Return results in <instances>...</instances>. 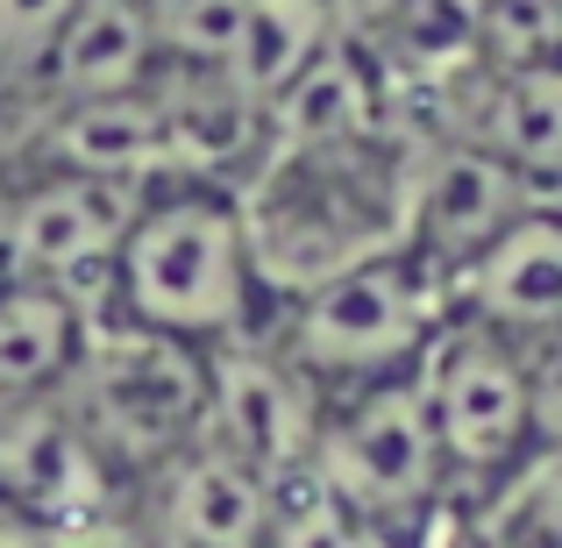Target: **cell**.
<instances>
[{
  "label": "cell",
  "instance_id": "6da1fadb",
  "mask_svg": "<svg viewBox=\"0 0 562 548\" xmlns=\"http://www.w3.org/2000/svg\"><path fill=\"white\" fill-rule=\"evenodd\" d=\"M114 321H136L150 335L192 349H221L235 335H257L263 321V278L249 257V228L228 186L171 179L150 186L136 206L122 249H114Z\"/></svg>",
  "mask_w": 562,
  "mask_h": 548
},
{
  "label": "cell",
  "instance_id": "7a4b0ae2",
  "mask_svg": "<svg viewBox=\"0 0 562 548\" xmlns=\"http://www.w3.org/2000/svg\"><path fill=\"white\" fill-rule=\"evenodd\" d=\"M271 306L278 314L263 321V335L285 349L292 370L321 399L357 392V384H378V378H406L420 364V349L441 335V321L456 314L449 271L413 257L406 243L342 264L321 286L271 300Z\"/></svg>",
  "mask_w": 562,
  "mask_h": 548
},
{
  "label": "cell",
  "instance_id": "3957f363",
  "mask_svg": "<svg viewBox=\"0 0 562 548\" xmlns=\"http://www.w3.org/2000/svg\"><path fill=\"white\" fill-rule=\"evenodd\" d=\"M57 406L79 421L100 463L122 484H150L171 456L200 441L206 421V349L150 335L136 321H93L79 364L57 384Z\"/></svg>",
  "mask_w": 562,
  "mask_h": 548
},
{
  "label": "cell",
  "instance_id": "277c9868",
  "mask_svg": "<svg viewBox=\"0 0 562 548\" xmlns=\"http://www.w3.org/2000/svg\"><path fill=\"white\" fill-rule=\"evenodd\" d=\"M306 470L384 548L392 541L420 548V535L456 506V484H449V463H441V441L420 406L413 370L321 399V435H314V463Z\"/></svg>",
  "mask_w": 562,
  "mask_h": 548
},
{
  "label": "cell",
  "instance_id": "5b68a950",
  "mask_svg": "<svg viewBox=\"0 0 562 548\" xmlns=\"http://www.w3.org/2000/svg\"><path fill=\"white\" fill-rule=\"evenodd\" d=\"M413 384H420V406L435 421L456 499H484L535 456L527 357L513 335L484 328L470 314H449L441 335L420 349V364H413Z\"/></svg>",
  "mask_w": 562,
  "mask_h": 548
},
{
  "label": "cell",
  "instance_id": "8992f818",
  "mask_svg": "<svg viewBox=\"0 0 562 548\" xmlns=\"http://www.w3.org/2000/svg\"><path fill=\"white\" fill-rule=\"evenodd\" d=\"M150 186L86 179V171H29L8 179V264L14 278H43L93 321L114 314V249H122Z\"/></svg>",
  "mask_w": 562,
  "mask_h": 548
},
{
  "label": "cell",
  "instance_id": "52a82bcc",
  "mask_svg": "<svg viewBox=\"0 0 562 548\" xmlns=\"http://www.w3.org/2000/svg\"><path fill=\"white\" fill-rule=\"evenodd\" d=\"M314 435H321V392L292 370V357L263 328L206 349V421H200L206 449L235 456L263 484H278L314 463Z\"/></svg>",
  "mask_w": 562,
  "mask_h": 548
},
{
  "label": "cell",
  "instance_id": "ba28073f",
  "mask_svg": "<svg viewBox=\"0 0 562 548\" xmlns=\"http://www.w3.org/2000/svg\"><path fill=\"white\" fill-rule=\"evenodd\" d=\"M0 513L43 535H71V527L122 513V478L100 463V449L57 406V392L0 413Z\"/></svg>",
  "mask_w": 562,
  "mask_h": 548
},
{
  "label": "cell",
  "instance_id": "9c48e42d",
  "mask_svg": "<svg viewBox=\"0 0 562 548\" xmlns=\"http://www.w3.org/2000/svg\"><path fill=\"white\" fill-rule=\"evenodd\" d=\"M527 206H541V200L520 186V171H506L470 136L427 143L406 171V228H398V243L456 278L513 214H527Z\"/></svg>",
  "mask_w": 562,
  "mask_h": 548
},
{
  "label": "cell",
  "instance_id": "30bf717a",
  "mask_svg": "<svg viewBox=\"0 0 562 548\" xmlns=\"http://www.w3.org/2000/svg\"><path fill=\"white\" fill-rule=\"evenodd\" d=\"M456 314L484 321V328L513 335V343H541L562 328V206H527L513 214L463 271L449 278Z\"/></svg>",
  "mask_w": 562,
  "mask_h": 548
},
{
  "label": "cell",
  "instance_id": "8fae6325",
  "mask_svg": "<svg viewBox=\"0 0 562 548\" xmlns=\"http://www.w3.org/2000/svg\"><path fill=\"white\" fill-rule=\"evenodd\" d=\"M150 79H157V36H150L143 0H79L14 114L29 122V114L79 108V100H114V93L150 86Z\"/></svg>",
  "mask_w": 562,
  "mask_h": 548
},
{
  "label": "cell",
  "instance_id": "7c38bea8",
  "mask_svg": "<svg viewBox=\"0 0 562 548\" xmlns=\"http://www.w3.org/2000/svg\"><path fill=\"white\" fill-rule=\"evenodd\" d=\"M86 314L43 278H8L0 286V413L36 406L65 384V370L79 364Z\"/></svg>",
  "mask_w": 562,
  "mask_h": 548
},
{
  "label": "cell",
  "instance_id": "4fadbf2b",
  "mask_svg": "<svg viewBox=\"0 0 562 548\" xmlns=\"http://www.w3.org/2000/svg\"><path fill=\"white\" fill-rule=\"evenodd\" d=\"M143 14L157 36V71H221L243 43L249 0H143Z\"/></svg>",
  "mask_w": 562,
  "mask_h": 548
},
{
  "label": "cell",
  "instance_id": "5bb4252c",
  "mask_svg": "<svg viewBox=\"0 0 562 548\" xmlns=\"http://www.w3.org/2000/svg\"><path fill=\"white\" fill-rule=\"evenodd\" d=\"M263 548H384L357 513H342L321 492L314 470H292L271 484V521H263Z\"/></svg>",
  "mask_w": 562,
  "mask_h": 548
},
{
  "label": "cell",
  "instance_id": "9a60e30c",
  "mask_svg": "<svg viewBox=\"0 0 562 548\" xmlns=\"http://www.w3.org/2000/svg\"><path fill=\"white\" fill-rule=\"evenodd\" d=\"M71 8L79 0H0V122L29 100V86H36Z\"/></svg>",
  "mask_w": 562,
  "mask_h": 548
},
{
  "label": "cell",
  "instance_id": "2e32d148",
  "mask_svg": "<svg viewBox=\"0 0 562 548\" xmlns=\"http://www.w3.org/2000/svg\"><path fill=\"white\" fill-rule=\"evenodd\" d=\"M527 357V421H535V449H562V328L541 343H520Z\"/></svg>",
  "mask_w": 562,
  "mask_h": 548
},
{
  "label": "cell",
  "instance_id": "e0dca14e",
  "mask_svg": "<svg viewBox=\"0 0 562 548\" xmlns=\"http://www.w3.org/2000/svg\"><path fill=\"white\" fill-rule=\"evenodd\" d=\"M0 548H50V535L29 521H14V513H0Z\"/></svg>",
  "mask_w": 562,
  "mask_h": 548
}]
</instances>
